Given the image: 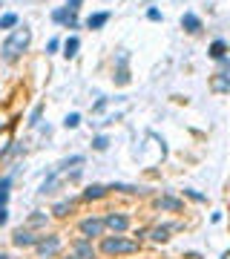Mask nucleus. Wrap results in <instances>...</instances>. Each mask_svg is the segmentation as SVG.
I'll list each match as a JSON object with an SVG mask.
<instances>
[{
	"label": "nucleus",
	"mask_w": 230,
	"mask_h": 259,
	"mask_svg": "<svg viewBox=\"0 0 230 259\" xmlns=\"http://www.w3.org/2000/svg\"><path fill=\"white\" fill-rule=\"evenodd\" d=\"M6 202H9V190H0V210L6 207Z\"/></svg>",
	"instance_id": "33"
},
{
	"label": "nucleus",
	"mask_w": 230,
	"mask_h": 259,
	"mask_svg": "<svg viewBox=\"0 0 230 259\" xmlns=\"http://www.w3.org/2000/svg\"><path fill=\"white\" fill-rule=\"evenodd\" d=\"M69 210H72V199H66V202H58V204L52 207V213H55V216H66Z\"/></svg>",
	"instance_id": "22"
},
{
	"label": "nucleus",
	"mask_w": 230,
	"mask_h": 259,
	"mask_svg": "<svg viewBox=\"0 0 230 259\" xmlns=\"http://www.w3.org/2000/svg\"><path fill=\"white\" fill-rule=\"evenodd\" d=\"M58 46H61V40H58V37H52V40L46 43V52H58Z\"/></svg>",
	"instance_id": "28"
},
{
	"label": "nucleus",
	"mask_w": 230,
	"mask_h": 259,
	"mask_svg": "<svg viewBox=\"0 0 230 259\" xmlns=\"http://www.w3.org/2000/svg\"><path fill=\"white\" fill-rule=\"evenodd\" d=\"M104 222H106L109 230H115V233H124V230L130 227V219H127L124 213H106V216H104Z\"/></svg>",
	"instance_id": "5"
},
{
	"label": "nucleus",
	"mask_w": 230,
	"mask_h": 259,
	"mask_svg": "<svg viewBox=\"0 0 230 259\" xmlns=\"http://www.w3.org/2000/svg\"><path fill=\"white\" fill-rule=\"evenodd\" d=\"M109 190H121V193H144V187H141V185H124V182L109 185Z\"/></svg>",
	"instance_id": "18"
},
{
	"label": "nucleus",
	"mask_w": 230,
	"mask_h": 259,
	"mask_svg": "<svg viewBox=\"0 0 230 259\" xmlns=\"http://www.w3.org/2000/svg\"><path fill=\"white\" fill-rule=\"evenodd\" d=\"M147 20H153V23H159V20H164V15H161V9H156V6H150V9H147Z\"/></svg>",
	"instance_id": "25"
},
{
	"label": "nucleus",
	"mask_w": 230,
	"mask_h": 259,
	"mask_svg": "<svg viewBox=\"0 0 230 259\" xmlns=\"http://www.w3.org/2000/svg\"><path fill=\"white\" fill-rule=\"evenodd\" d=\"M78 230H81L84 239H92V236H101V233L106 230V222H104V219H84V222L78 225Z\"/></svg>",
	"instance_id": "4"
},
{
	"label": "nucleus",
	"mask_w": 230,
	"mask_h": 259,
	"mask_svg": "<svg viewBox=\"0 0 230 259\" xmlns=\"http://www.w3.org/2000/svg\"><path fill=\"white\" fill-rule=\"evenodd\" d=\"M78 124H81V115H78V112H69V115L64 118V127L66 130H75Z\"/></svg>",
	"instance_id": "24"
},
{
	"label": "nucleus",
	"mask_w": 230,
	"mask_h": 259,
	"mask_svg": "<svg viewBox=\"0 0 230 259\" xmlns=\"http://www.w3.org/2000/svg\"><path fill=\"white\" fill-rule=\"evenodd\" d=\"M84 162H87L84 156H69V159H64V162L58 164V173H66V170H69V164H84Z\"/></svg>",
	"instance_id": "21"
},
{
	"label": "nucleus",
	"mask_w": 230,
	"mask_h": 259,
	"mask_svg": "<svg viewBox=\"0 0 230 259\" xmlns=\"http://www.w3.org/2000/svg\"><path fill=\"white\" fill-rule=\"evenodd\" d=\"M181 29L190 32V35L201 32V18H198L196 12H184V15H181Z\"/></svg>",
	"instance_id": "8"
},
{
	"label": "nucleus",
	"mask_w": 230,
	"mask_h": 259,
	"mask_svg": "<svg viewBox=\"0 0 230 259\" xmlns=\"http://www.w3.org/2000/svg\"><path fill=\"white\" fill-rule=\"evenodd\" d=\"M118 84H130V69H127V52H121L118 55V72L112 75Z\"/></svg>",
	"instance_id": "16"
},
{
	"label": "nucleus",
	"mask_w": 230,
	"mask_h": 259,
	"mask_svg": "<svg viewBox=\"0 0 230 259\" xmlns=\"http://www.w3.org/2000/svg\"><path fill=\"white\" fill-rule=\"evenodd\" d=\"M9 185H12V176H3L0 179V190H9Z\"/></svg>",
	"instance_id": "31"
},
{
	"label": "nucleus",
	"mask_w": 230,
	"mask_h": 259,
	"mask_svg": "<svg viewBox=\"0 0 230 259\" xmlns=\"http://www.w3.org/2000/svg\"><path fill=\"white\" fill-rule=\"evenodd\" d=\"M12 242L18 245V248H32V245H37L40 242V236H35V233H29V230H15V236H12Z\"/></svg>",
	"instance_id": "6"
},
{
	"label": "nucleus",
	"mask_w": 230,
	"mask_h": 259,
	"mask_svg": "<svg viewBox=\"0 0 230 259\" xmlns=\"http://www.w3.org/2000/svg\"><path fill=\"white\" fill-rule=\"evenodd\" d=\"M75 257H78V259H92V257H95L92 242H89V239H78V242H75Z\"/></svg>",
	"instance_id": "13"
},
{
	"label": "nucleus",
	"mask_w": 230,
	"mask_h": 259,
	"mask_svg": "<svg viewBox=\"0 0 230 259\" xmlns=\"http://www.w3.org/2000/svg\"><path fill=\"white\" fill-rule=\"evenodd\" d=\"M106 104H109V98H98V101L92 104V112H101V110H104Z\"/></svg>",
	"instance_id": "27"
},
{
	"label": "nucleus",
	"mask_w": 230,
	"mask_h": 259,
	"mask_svg": "<svg viewBox=\"0 0 230 259\" xmlns=\"http://www.w3.org/2000/svg\"><path fill=\"white\" fill-rule=\"evenodd\" d=\"M156 204H159V210H170V213H178V210L184 207V202H181V199H176V196H161Z\"/></svg>",
	"instance_id": "11"
},
{
	"label": "nucleus",
	"mask_w": 230,
	"mask_h": 259,
	"mask_svg": "<svg viewBox=\"0 0 230 259\" xmlns=\"http://www.w3.org/2000/svg\"><path fill=\"white\" fill-rule=\"evenodd\" d=\"M109 187H104V185H89L87 190H84V199H101V196H106Z\"/></svg>",
	"instance_id": "19"
},
{
	"label": "nucleus",
	"mask_w": 230,
	"mask_h": 259,
	"mask_svg": "<svg viewBox=\"0 0 230 259\" xmlns=\"http://www.w3.org/2000/svg\"><path fill=\"white\" fill-rule=\"evenodd\" d=\"M72 259H78V257H72Z\"/></svg>",
	"instance_id": "37"
},
{
	"label": "nucleus",
	"mask_w": 230,
	"mask_h": 259,
	"mask_svg": "<svg viewBox=\"0 0 230 259\" xmlns=\"http://www.w3.org/2000/svg\"><path fill=\"white\" fill-rule=\"evenodd\" d=\"M219 66H222V72H228V69H230V58H222V61H219Z\"/></svg>",
	"instance_id": "35"
},
{
	"label": "nucleus",
	"mask_w": 230,
	"mask_h": 259,
	"mask_svg": "<svg viewBox=\"0 0 230 259\" xmlns=\"http://www.w3.org/2000/svg\"><path fill=\"white\" fill-rule=\"evenodd\" d=\"M101 251L109 254V257L135 254V251H138V242H135V239H124V236H106V239L101 242Z\"/></svg>",
	"instance_id": "2"
},
{
	"label": "nucleus",
	"mask_w": 230,
	"mask_h": 259,
	"mask_svg": "<svg viewBox=\"0 0 230 259\" xmlns=\"http://www.w3.org/2000/svg\"><path fill=\"white\" fill-rule=\"evenodd\" d=\"M106 147H109V138H106V135H95V138H92V150L104 153Z\"/></svg>",
	"instance_id": "23"
},
{
	"label": "nucleus",
	"mask_w": 230,
	"mask_h": 259,
	"mask_svg": "<svg viewBox=\"0 0 230 259\" xmlns=\"http://www.w3.org/2000/svg\"><path fill=\"white\" fill-rule=\"evenodd\" d=\"M81 3H84V0H66V6H69L72 12H78V9H81Z\"/></svg>",
	"instance_id": "32"
},
{
	"label": "nucleus",
	"mask_w": 230,
	"mask_h": 259,
	"mask_svg": "<svg viewBox=\"0 0 230 259\" xmlns=\"http://www.w3.org/2000/svg\"><path fill=\"white\" fill-rule=\"evenodd\" d=\"M40 112H43V107L37 104V107L32 110V115H29V127H37V124H40Z\"/></svg>",
	"instance_id": "26"
},
{
	"label": "nucleus",
	"mask_w": 230,
	"mask_h": 259,
	"mask_svg": "<svg viewBox=\"0 0 230 259\" xmlns=\"http://www.w3.org/2000/svg\"><path fill=\"white\" fill-rule=\"evenodd\" d=\"M18 26V15L9 12V15H0V29H15Z\"/></svg>",
	"instance_id": "20"
},
{
	"label": "nucleus",
	"mask_w": 230,
	"mask_h": 259,
	"mask_svg": "<svg viewBox=\"0 0 230 259\" xmlns=\"http://www.w3.org/2000/svg\"><path fill=\"white\" fill-rule=\"evenodd\" d=\"M78 49H81V40H78L75 35L64 40V55H66V58H75V55H78Z\"/></svg>",
	"instance_id": "17"
},
{
	"label": "nucleus",
	"mask_w": 230,
	"mask_h": 259,
	"mask_svg": "<svg viewBox=\"0 0 230 259\" xmlns=\"http://www.w3.org/2000/svg\"><path fill=\"white\" fill-rule=\"evenodd\" d=\"M207 55L213 58V61H222V58H228V40H222V37H216L210 46H207Z\"/></svg>",
	"instance_id": "10"
},
{
	"label": "nucleus",
	"mask_w": 230,
	"mask_h": 259,
	"mask_svg": "<svg viewBox=\"0 0 230 259\" xmlns=\"http://www.w3.org/2000/svg\"><path fill=\"white\" fill-rule=\"evenodd\" d=\"M184 196H190L193 202H204V196L198 193V190H184Z\"/></svg>",
	"instance_id": "29"
},
{
	"label": "nucleus",
	"mask_w": 230,
	"mask_h": 259,
	"mask_svg": "<svg viewBox=\"0 0 230 259\" xmlns=\"http://www.w3.org/2000/svg\"><path fill=\"white\" fill-rule=\"evenodd\" d=\"M6 222H9V210H6V207H3V210H0V227L6 225Z\"/></svg>",
	"instance_id": "34"
},
{
	"label": "nucleus",
	"mask_w": 230,
	"mask_h": 259,
	"mask_svg": "<svg viewBox=\"0 0 230 259\" xmlns=\"http://www.w3.org/2000/svg\"><path fill=\"white\" fill-rule=\"evenodd\" d=\"M29 40H32V32L26 29V26H20V29H15V32L6 37V43H3V49H0V55H3V61H15V58H20V52L29 46Z\"/></svg>",
	"instance_id": "1"
},
{
	"label": "nucleus",
	"mask_w": 230,
	"mask_h": 259,
	"mask_svg": "<svg viewBox=\"0 0 230 259\" xmlns=\"http://www.w3.org/2000/svg\"><path fill=\"white\" fill-rule=\"evenodd\" d=\"M29 222H32V225H43V222H46V216H43V213H35Z\"/></svg>",
	"instance_id": "30"
},
{
	"label": "nucleus",
	"mask_w": 230,
	"mask_h": 259,
	"mask_svg": "<svg viewBox=\"0 0 230 259\" xmlns=\"http://www.w3.org/2000/svg\"><path fill=\"white\" fill-rule=\"evenodd\" d=\"M210 90L219 92V95H222V92H230V75L228 72H216V75L210 78Z\"/></svg>",
	"instance_id": "9"
},
{
	"label": "nucleus",
	"mask_w": 230,
	"mask_h": 259,
	"mask_svg": "<svg viewBox=\"0 0 230 259\" xmlns=\"http://www.w3.org/2000/svg\"><path fill=\"white\" fill-rule=\"evenodd\" d=\"M173 230H178V225H156L150 230V239H153V242H167Z\"/></svg>",
	"instance_id": "12"
},
{
	"label": "nucleus",
	"mask_w": 230,
	"mask_h": 259,
	"mask_svg": "<svg viewBox=\"0 0 230 259\" xmlns=\"http://www.w3.org/2000/svg\"><path fill=\"white\" fill-rule=\"evenodd\" d=\"M52 20H55V23H64L66 29H78V26H81V23H78V15H75L69 6L55 9V12H52Z\"/></svg>",
	"instance_id": "3"
},
{
	"label": "nucleus",
	"mask_w": 230,
	"mask_h": 259,
	"mask_svg": "<svg viewBox=\"0 0 230 259\" xmlns=\"http://www.w3.org/2000/svg\"><path fill=\"white\" fill-rule=\"evenodd\" d=\"M109 12H95V15H89L87 18V29H104L106 23H109Z\"/></svg>",
	"instance_id": "14"
},
{
	"label": "nucleus",
	"mask_w": 230,
	"mask_h": 259,
	"mask_svg": "<svg viewBox=\"0 0 230 259\" xmlns=\"http://www.w3.org/2000/svg\"><path fill=\"white\" fill-rule=\"evenodd\" d=\"M35 248H37V254H40V257H52V254L61 248V239H58V236H46V239H40Z\"/></svg>",
	"instance_id": "7"
},
{
	"label": "nucleus",
	"mask_w": 230,
	"mask_h": 259,
	"mask_svg": "<svg viewBox=\"0 0 230 259\" xmlns=\"http://www.w3.org/2000/svg\"><path fill=\"white\" fill-rule=\"evenodd\" d=\"M0 259H12V257H6V254H0Z\"/></svg>",
	"instance_id": "36"
},
{
	"label": "nucleus",
	"mask_w": 230,
	"mask_h": 259,
	"mask_svg": "<svg viewBox=\"0 0 230 259\" xmlns=\"http://www.w3.org/2000/svg\"><path fill=\"white\" fill-rule=\"evenodd\" d=\"M61 179H64V173H58V170H55V173H52V176H49V179L40 185V190H37V193H40V196L55 193V190H58V185H61Z\"/></svg>",
	"instance_id": "15"
}]
</instances>
